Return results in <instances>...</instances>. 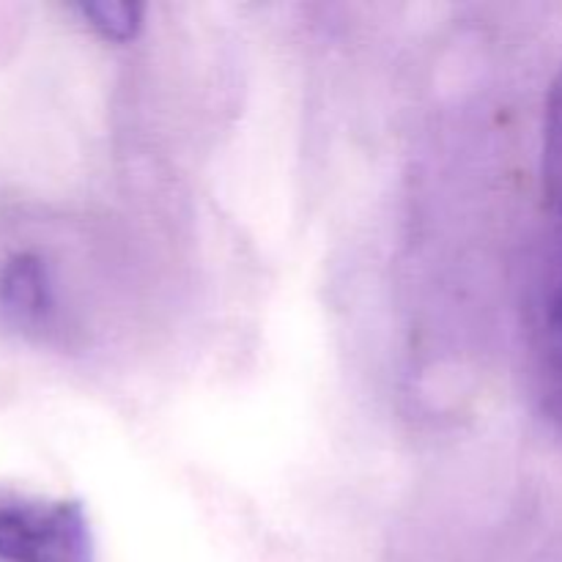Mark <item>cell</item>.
<instances>
[{
  "label": "cell",
  "mask_w": 562,
  "mask_h": 562,
  "mask_svg": "<svg viewBox=\"0 0 562 562\" xmlns=\"http://www.w3.org/2000/svg\"><path fill=\"white\" fill-rule=\"evenodd\" d=\"M543 201L552 228H562V66L547 97L543 115Z\"/></svg>",
  "instance_id": "cell-4"
},
{
  "label": "cell",
  "mask_w": 562,
  "mask_h": 562,
  "mask_svg": "<svg viewBox=\"0 0 562 562\" xmlns=\"http://www.w3.org/2000/svg\"><path fill=\"white\" fill-rule=\"evenodd\" d=\"M88 25L102 33L110 42H132L143 25V9L137 3H121V0H97V3L77 5Z\"/></svg>",
  "instance_id": "cell-5"
},
{
  "label": "cell",
  "mask_w": 562,
  "mask_h": 562,
  "mask_svg": "<svg viewBox=\"0 0 562 562\" xmlns=\"http://www.w3.org/2000/svg\"><path fill=\"white\" fill-rule=\"evenodd\" d=\"M0 311L16 329L36 333L53 318V291L47 267L33 252L9 258L0 272Z\"/></svg>",
  "instance_id": "cell-3"
},
{
  "label": "cell",
  "mask_w": 562,
  "mask_h": 562,
  "mask_svg": "<svg viewBox=\"0 0 562 562\" xmlns=\"http://www.w3.org/2000/svg\"><path fill=\"white\" fill-rule=\"evenodd\" d=\"M0 562H93L82 505L75 499L0 503Z\"/></svg>",
  "instance_id": "cell-1"
},
{
  "label": "cell",
  "mask_w": 562,
  "mask_h": 562,
  "mask_svg": "<svg viewBox=\"0 0 562 562\" xmlns=\"http://www.w3.org/2000/svg\"><path fill=\"white\" fill-rule=\"evenodd\" d=\"M536 376L543 409L562 428V228H549L536 291Z\"/></svg>",
  "instance_id": "cell-2"
}]
</instances>
